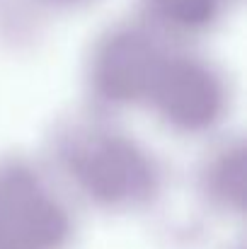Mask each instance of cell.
Masks as SVG:
<instances>
[{
    "label": "cell",
    "instance_id": "obj_4",
    "mask_svg": "<svg viewBox=\"0 0 247 249\" xmlns=\"http://www.w3.org/2000/svg\"><path fill=\"white\" fill-rule=\"evenodd\" d=\"M228 102L226 75L211 61L172 49L148 94V104L165 126L187 136L216 128L228 111Z\"/></svg>",
    "mask_w": 247,
    "mask_h": 249
},
{
    "label": "cell",
    "instance_id": "obj_2",
    "mask_svg": "<svg viewBox=\"0 0 247 249\" xmlns=\"http://www.w3.org/2000/svg\"><path fill=\"white\" fill-rule=\"evenodd\" d=\"M76 218L44 167L0 158V249H68Z\"/></svg>",
    "mask_w": 247,
    "mask_h": 249
},
{
    "label": "cell",
    "instance_id": "obj_3",
    "mask_svg": "<svg viewBox=\"0 0 247 249\" xmlns=\"http://www.w3.org/2000/svg\"><path fill=\"white\" fill-rule=\"evenodd\" d=\"M167 51V41H160L148 27L124 24L102 34L85 66V85L95 109L114 111L148 102Z\"/></svg>",
    "mask_w": 247,
    "mask_h": 249
},
{
    "label": "cell",
    "instance_id": "obj_5",
    "mask_svg": "<svg viewBox=\"0 0 247 249\" xmlns=\"http://www.w3.org/2000/svg\"><path fill=\"white\" fill-rule=\"evenodd\" d=\"M199 186L213 208L243 213L245 208V148L240 138L218 143L199 169Z\"/></svg>",
    "mask_w": 247,
    "mask_h": 249
},
{
    "label": "cell",
    "instance_id": "obj_1",
    "mask_svg": "<svg viewBox=\"0 0 247 249\" xmlns=\"http://www.w3.org/2000/svg\"><path fill=\"white\" fill-rule=\"evenodd\" d=\"M51 162L82 198L102 211H141L163 191L160 162L104 111L71 116L49 141Z\"/></svg>",
    "mask_w": 247,
    "mask_h": 249
}]
</instances>
